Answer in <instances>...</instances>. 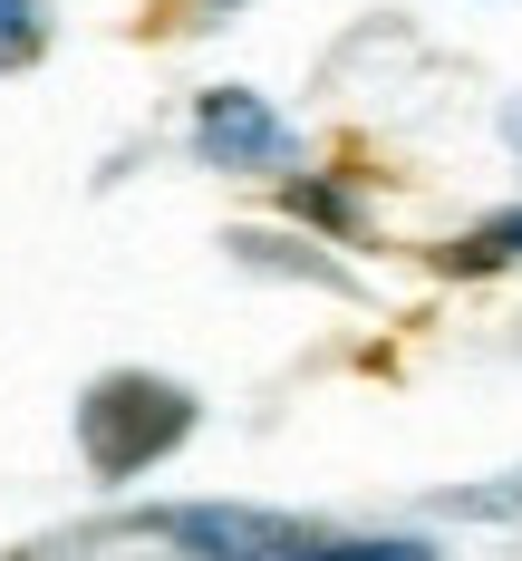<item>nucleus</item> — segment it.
Wrapping results in <instances>:
<instances>
[{
    "label": "nucleus",
    "mask_w": 522,
    "mask_h": 561,
    "mask_svg": "<svg viewBox=\"0 0 522 561\" xmlns=\"http://www.w3.org/2000/svg\"><path fill=\"white\" fill-rule=\"evenodd\" d=\"M184 436H194V388H184V378L107 368V378H88V397H78V465H88L97 484L155 474Z\"/></svg>",
    "instance_id": "obj_1"
},
{
    "label": "nucleus",
    "mask_w": 522,
    "mask_h": 561,
    "mask_svg": "<svg viewBox=\"0 0 522 561\" xmlns=\"http://www.w3.org/2000/svg\"><path fill=\"white\" fill-rule=\"evenodd\" d=\"M136 533H155L184 561H281L310 523L281 504H155V513H136Z\"/></svg>",
    "instance_id": "obj_2"
},
{
    "label": "nucleus",
    "mask_w": 522,
    "mask_h": 561,
    "mask_svg": "<svg viewBox=\"0 0 522 561\" xmlns=\"http://www.w3.org/2000/svg\"><path fill=\"white\" fill-rule=\"evenodd\" d=\"M194 156L213 174H281L300 156V136L262 88H204L194 98Z\"/></svg>",
    "instance_id": "obj_3"
},
{
    "label": "nucleus",
    "mask_w": 522,
    "mask_h": 561,
    "mask_svg": "<svg viewBox=\"0 0 522 561\" xmlns=\"http://www.w3.org/2000/svg\"><path fill=\"white\" fill-rule=\"evenodd\" d=\"M445 280H494V272H513L522 262V204H503V214H484L474 232H455V242H436L426 252Z\"/></svg>",
    "instance_id": "obj_4"
},
{
    "label": "nucleus",
    "mask_w": 522,
    "mask_h": 561,
    "mask_svg": "<svg viewBox=\"0 0 522 561\" xmlns=\"http://www.w3.org/2000/svg\"><path fill=\"white\" fill-rule=\"evenodd\" d=\"M281 561H436L426 533H358V542H329V533H300Z\"/></svg>",
    "instance_id": "obj_5"
},
{
    "label": "nucleus",
    "mask_w": 522,
    "mask_h": 561,
    "mask_svg": "<svg viewBox=\"0 0 522 561\" xmlns=\"http://www.w3.org/2000/svg\"><path fill=\"white\" fill-rule=\"evenodd\" d=\"M281 214H290V224H320V232H358V194L300 174V184H281Z\"/></svg>",
    "instance_id": "obj_6"
},
{
    "label": "nucleus",
    "mask_w": 522,
    "mask_h": 561,
    "mask_svg": "<svg viewBox=\"0 0 522 561\" xmlns=\"http://www.w3.org/2000/svg\"><path fill=\"white\" fill-rule=\"evenodd\" d=\"M39 39V0H0V58H20Z\"/></svg>",
    "instance_id": "obj_7"
},
{
    "label": "nucleus",
    "mask_w": 522,
    "mask_h": 561,
    "mask_svg": "<svg viewBox=\"0 0 522 561\" xmlns=\"http://www.w3.org/2000/svg\"><path fill=\"white\" fill-rule=\"evenodd\" d=\"M503 136H513V156H522V98H513V107H503Z\"/></svg>",
    "instance_id": "obj_8"
},
{
    "label": "nucleus",
    "mask_w": 522,
    "mask_h": 561,
    "mask_svg": "<svg viewBox=\"0 0 522 561\" xmlns=\"http://www.w3.org/2000/svg\"><path fill=\"white\" fill-rule=\"evenodd\" d=\"M204 10H232V0H204Z\"/></svg>",
    "instance_id": "obj_9"
}]
</instances>
